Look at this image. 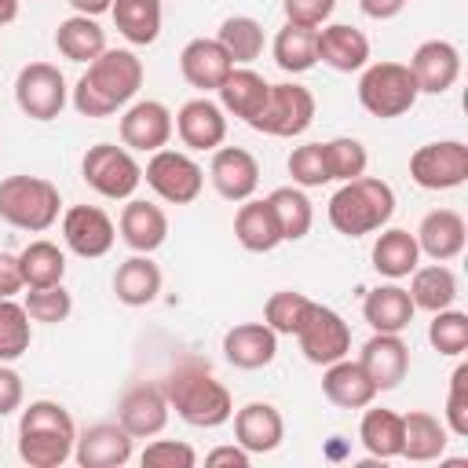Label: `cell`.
Listing matches in <instances>:
<instances>
[{"label": "cell", "mask_w": 468, "mask_h": 468, "mask_svg": "<svg viewBox=\"0 0 468 468\" xmlns=\"http://www.w3.org/2000/svg\"><path fill=\"white\" fill-rule=\"evenodd\" d=\"M143 84V62L135 58V51L128 48H106L99 58L88 62L84 77L73 88V106L80 117H110L117 113L124 102L135 99Z\"/></svg>", "instance_id": "obj_1"}, {"label": "cell", "mask_w": 468, "mask_h": 468, "mask_svg": "<svg viewBox=\"0 0 468 468\" xmlns=\"http://www.w3.org/2000/svg\"><path fill=\"white\" fill-rule=\"evenodd\" d=\"M165 399L168 410H176L179 420L190 428H219L234 417V399L230 391L208 373L201 362H183L165 377Z\"/></svg>", "instance_id": "obj_2"}, {"label": "cell", "mask_w": 468, "mask_h": 468, "mask_svg": "<svg viewBox=\"0 0 468 468\" xmlns=\"http://www.w3.org/2000/svg\"><path fill=\"white\" fill-rule=\"evenodd\" d=\"M77 424L66 406L37 399L18 417V457L29 468H58L73 457Z\"/></svg>", "instance_id": "obj_3"}, {"label": "cell", "mask_w": 468, "mask_h": 468, "mask_svg": "<svg viewBox=\"0 0 468 468\" xmlns=\"http://www.w3.org/2000/svg\"><path fill=\"white\" fill-rule=\"evenodd\" d=\"M395 216V190L384 179L358 176L340 183V190L329 197V223L344 238H366Z\"/></svg>", "instance_id": "obj_4"}, {"label": "cell", "mask_w": 468, "mask_h": 468, "mask_svg": "<svg viewBox=\"0 0 468 468\" xmlns=\"http://www.w3.org/2000/svg\"><path fill=\"white\" fill-rule=\"evenodd\" d=\"M62 197L51 179L40 176H7L0 179V219L15 230L40 234L58 219Z\"/></svg>", "instance_id": "obj_5"}, {"label": "cell", "mask_w": 468, "mask_h": 468, "mask_svg": "<svg viewBox=\"0 0 468 468\" xmlns=\"http://www.w3.org/2000/svg\"><path fill=\"white\" fill-rule=\"evenodd\" d=\"M417 80L406 62H366L358 77V102L366 113L391 121L413 110L417 102Z\"/></svg>", "instance_id": "obj_6"}, {"label": "cell", "mask_w": 468, "mask_h": 468, "mask_svg": "<svg viewBox=\"0 0 468 468\" xmlns=\"http://www.w3.org/2000/svg\"><path fill=\"white\" fill-rule=\"evenodd\" d=\"M80 176L84 183L110 197V201H128L135 194V186L143 183V168L139 161L132 157L128 146H117V143H95L88 146L84 161H80Z\"/></svg>", "instance_id": "obj_7"}, {"label": "cell", "mask_w": 468, "mask_h": 468, "mask_svg": "<svg viewBox=\"0 0 468 468\" xmlns=\"http://www.w3.org/2000/svg\"><path fill=\"white\" fill-rule=\"evenodd\" d=\"M143 179H146V186H150L161 201H168V205H190V201H197V194H201V186H205L201 165H197L190 154L168 150V146H161V150L150 154V161H146V168H143Z\"/></svg>", "instance_id": "obj_8"}, {"label": "cell", "mask_w": 468, "mask_h": 468, "mask_svg": "<svg viewBox=\"0 0 468 468\" xmlns=\"http://www.w3.org/2000/svg\"><path fill=\"white\" fill-rule=\"evenodd\" d=\"M314 121V95L303 88V84H271V95L260 110V117L252 121L256 132L263 135H278V139H292V135H303Z\"/></svg>", "instance_id": "obj_9"}, {"label": "cell", "mask_w": 468, "mask_h": 468, "mask_svg": "<svg viewBox=\"0 0 468 468\" xmlns=\"http://www.w3.org/2000/svg\"><path fill=\"white\" fill-rule=\"evenodd\" d=\"M66 77L51 62H29L15 77V102L33 121H55L66 106Z\"/></svg>", "instance_id": "obj_10"}, {"label": "cell", "mask_w": 468, "mask_h": 468, "mask_svg": "<svg viewBox=\"0 0 468 468\" xmlns=\"http://www.w3.org/2000/svg\"><path fill=\"white\" fill-rule=\"evenodd\" d=\"M410 179L424 190H453L468 179V146L461 139H439L417 146L410 157Z\"/></svg>", "instance_id": "obj_11"}, {"label": "cell", "mask_w": 468, "mask_h": 468, "mask_svg": "<svg viewBox=\"0 0 468 468\" xmlns=\"http://www.w3.org/2000/svg\"><path fill=\"white\" fill-rule=\"evenodd\" d=\"M300 351L311 366H329L351 351V325L325 303H311L303 325L296 329Z\"/></svg>", "instance_id": "obj_12"}, {"label": "cell", "mask_w": 468, "mask_h": 468, "mask_svg": "<svg viewBox=\"0 0 468 468\" xmlns=\"http://www.w3.org/2000/svg\"><path fill=\"white\" fill-rule=\"evenodd\" d=\"M62 241L84 256V260H99L113 249L117 241V227L113 219L99 208V205H69L62 212Z\"/></svg>", "instance_id": "obj_13"}, {"label": "cell", "mask_w": 468, "mask_h": 468, "mask_svg": "<svg viewBox=\"0 0 468 468\" xmlns=\"http://www.w3.org/2000/svg\"><path fill=\"white\" fill-rule=\"evenodd\" d=\"M172 110L157 99H143V102H132L121 117V143L128 150H139V154H154L161 146H168L172 139Z\"/></svg>", "instance_id": "obj_14"}, {"label": "cell", "mask_w": 468, "mask_h": 468, "mask_svg": "<svg viewBox=\"0 0 468 468\" xmlns=\"http://www.w3.org/2000/svg\"><path fill=\"white\" fill-rule=\"evenodd\" d=\"M132 435L121 428V420H102L84 431H77L73 461L80 468H121L132 461Z\"/></svg>", "instance_id": "obj_15"}, {"label": "cell", "mask_w": 468, "mask_h": 468, "mask_svg": "<svg viewBox=\"0 0 468 468\" xmlns=\"http://www.w3.org/2000/svg\"><path fill=\"white\" fill-rule=\"evenodd\" d=\"M117 420L132 439H154L168 424V399L161 384H135L117 406Z\"/></svg>", "instance_id": "obj_16"}, {"label": "cell", "mask_w": 468, "mask_h": 468, "mask_svg": "<svg viewBox=\"0 0 468 468\" xmlns=\"http://www.w3.org/2000/svg\"><path fill=\"white\" fill-rule=\"evenodd\" d=\"M406 66H410V73L417 80V91L442 95L461 77V51L450 40H424V44H417V51H413V58Z\"/></svg>", "instance_id": "obj_17"}, {"label": "cell", "mask_w": 468, "mask_h": 468, "mask_svg": "<svg viewBox=\"0 0 468 468\" xmlns=\"http://www.w3.org/2000/svg\"><path fill=\"white\" fill-rule=\"evenodd\" d=\"M208 179H212L219 197L245 201L260 186V161L241 146H216L212 165H208Z\"/></svg>", "instance_id": "obj_18"}, {"label": "cell", "mask_w": 468, "mask_h": 468, "mask_svg": "<svg viewBox=\"0 0 468 468\" xmlns=\"http://www.w3.org/2000/svg\"><path fill=\"white\" fill-rule=\"evenodd\" d=\"M358 366L366 369V377L373 380L377 391H391L406 380V369H410V347L399 333H373L366 344H362V355H358Z\"/></svg>", "instance_id": "obj_19"}, {"label": "cell", "mask_w": 468, "mask_h": 468, "mask_svg": "<svg viewBox=\"0 0 468 468\" xmlns=\"http://www.w3.org/2000/svg\"><path fill=\"white\" fill-rule=\"evenodd\" d=\"M176 132H179L186 150H216V146H223V139H227L223 106L212 102L208 95L186 99L179 106V113H176Z\"/></svg>", "instance_id": "obj_20"}, {"label": "cell", "mask_w": 468, "mask_h": 468, "mask_svg": "<svg viewBox=\"0 0 468 468\" xmlns=\"http://www.w3.org/2000/svg\"><path fill=\"white\" fill-rule=\"evenodd\" d=\"M314 51L329 69L358 73L369 62V37L347 22H333V26L314 29Z\"/></svg>", "instance_id": "obj_21"}, {"label": "cell", "mask_w": 468, "mask_h": 468, "mask_svg": "<svg viewBox=\"0 0 468 468\" xmlns=\"http://www.w3.org/2000/svg\"><path fill=\"white\" fill-rule=\"evenodd\" d=\"M230 69H234V62H230V55L223 51V44L216 37H194L179 51V73L197 91H216L227 80Z\"/></svg>", "instance_id": "obj_22"}, {"label": "cell", "mask_w": 468, "mask_h": 468, "mask_svg": "<svg viewBox=\"0 0 468 468\" xmlns=\"http://www.w3.org/2000/svg\"><path fill=\"white\" fill-rule=\"evenodd\" d=\"M417 249L435 260V263H450L464 252V241H468V227H464V216L453 212V208H431L420 227H417Z\"/></svg>", "instance_id": "obj_23"}, {"label": "cell", "mask_w": 468, "mask_h": 468, "mask_svg": "<svg viewBox=\"0 0 468 468\" xmlns=\"http://www.w3.org/2000/svg\"><path fill=\"white\" fill-rule=\"evenodd\" d=\"M278 355V333L267 322H241L223 333V358L234 369H263Z\"/></svg>", "instance_id": "obj_24"}, {"label": "cell", "mask_w": 468, "mask_h": 468, "mask_svg": "<svg viewBox=\"0 0 468 468\" xmlns=\"http://www.w3.org/2000/svg\"><path fill=\"white\" fill-rule=\"evenodd\" d=\"M121 241L132 249V252H154L165 245L168 238V216L161 205L154 201H139V197H128V205L121 208Z\"/></svg>", "instance_id": "obj_25"}, {"label": "cell", "mask_w": 468, "mask_h": 468, "mask_svg": "<svg viewBox=\"0 0 468 468\" xmlns=\"http://www.w3.org/2000/svg\"><path fill=\"white\" fill-rule=\"evenodd\" d=\"M285 439V420L271 402H249L234 413V442L249 453H271Z\"/></svg>", "instance_id": "obj_26"}, {"label": "cell", "mask_w": 468, "mask_h": 468, "mask_svg": "<svg viewBox=\"0 0 468 468\" xmlns=\"http://www.w3.org/2000/svg\"><path fill=\"white\" fill-rule=\"evenodd\" d=\"M322 391L333 406L340 410H366L373 399H377V388L373 380L366 377V369L358 362H351L347 355L329 362L325 373H322Z\"/></svg>", "instance_id": "obj_27"}, {"label": "cell", "mask_w": 468, "mask_h": 468, "mask_svg": "<svg viewBox=\"0 0 468 468\" xmlns=\"http://www.w3.org/2000/svg\"><path fill=\"white\" fill-rule=\"evenodd\" d=\"M216 91H219V106L252 128V121L260 117V110H263V102H267V95H271V84H267L256 69L234 66V69L227 73V80H223Z\"/></svg>", "instance_id": "obj_28"}, {"label": "cell", "mask_w": 468, "mask_h": 468, "mask_svg": "<svg viewBox=\"0 0 468 468\" xmlns=\"http://www.w3.org/2000/svg\"><path fill=\"white\" fill-rule=\"evenodd\" d=\"M234 238L249 252H271L282 245V227L267 197H245L234 216Z\"/></svg>", "instance_id": "obj_29"}, {"label": "cell", "mask_w": 468, "mask_h": 468, "mask_svg": "<svg viewBox=\"0 0 468 468\" xmlns=\"http://www.w3.org/2000/svg\"><path fill=\"white\" fill-rule=\"evenodd\" d=\"M446 442H450V428L435 413L413 410V413L402 417V453L399 457L417 461V464L439 461L446 453Z\"/></svg>", "instance_id": "obj_30"}, {"label": "cell", "mask_w": 468, "mask_h": 468, "mask_svg": "<svg viewBox=\"0 0 468 468\" xmlns=\"http://www.w3.org/2000/svg\"><path fill=\"white\" fill-rule=\"evenodd\" d=\"M161 292V267L150 260V252L128 256L113 274V296L124 307H146Z\"/></svg>", "instance_id": "obj_31"}, {"label": "cell", "mask_w": 468, "mask_h": 468, "mask_svg": "<svg viewBox=\"0 0 468 468\" xmlns=\"http://www.w3.org/2000/svg\"><path fill=\"white\" fill-rule=\"evenodd\" d=\"M417 307L410 300V292L402 285H377L373 292H366L362 300V318L373 325V333H402L413 322Z\"/></svg>", "instance_id": "obj_32"}, {"label": "cell", "mask_w": 468, "mask_h": 468, "mask_svg": "<svg viewBox=\"0 0 468 468\" xmlns=\"http://www.w3.org/2000/svg\"><path fill=\"white\" fill-rule=\"evenodd\" d=\"M358 439H362L366 453L377 461L399 457L402 453V413L369 402L362 413V424H358Z\"/></svg>", "instance_id": "obj_33"}, {"label": "cell", "mask_w": 468, "mask_h": 468, "mask_svg": "<svg viewBox=\"0 0 468 468\" xmlns=\"http://www.w3.org/2000/svg\"><path fill=\"white\" fill-rule=\"evenodd\" d=\"M55 48L69 62H91L106 51V29L88 15H69L55 29Z\"/></svg>", "instance_id": "obj_34"}, {"label": "cell", "mask_w": 468, "mask_h": 468, "mask_svg": "<svg viewBox=\"0 0 468 468\" xmlns=\"http://www.w3.org/2000/svg\"><path fill=\"white\" fill-rule=\"evenodd\" d=\"M420 263V249H417V238L402 227H388L380 230V238L373 241V267L377 274L384 278H406L413 274V267Z\"/></svg>", "instance_id": "obj_35"}, {"label": "cell", "mask_w": 468, "mask_h": 468, "mask_svg": "<svg viewBox=\"0 0 468 468\" xmlns=\"http://www.w3.org/2000/svg\"><path fill=\"white\" fill-rule=\"evenodd\" d=\"M410 300L413 307L420 311H442V307H453L457 300V274L446 267V263H428V267H413V282H410Z\"/></svg>", "instance_id": "obj_36"}, {"label": "cell", "mask_w": 468, "mask_h": 468, "mask_svg": "<svg viewBox=\"0 0 468 468\" xmlns=\"http://www.w3.org/2000/svg\"><path fill=\"white\" fill-rule=\"evenodd\" d=\"M113 26L128 44H154L161 33V0H113L110 4Z\"/></svg>", "instance_id": "obj_37"}, {"label": "cell", "mask_w": 468, "mask_h": 468, "mask_svg": "<svg viewBox=\"0 0 468 468\" xmlns=\"http://www.w3.org/2000/svg\"><path fill=\"white\" fill-rule=\"evenodd\" d=\"M18 271H22V285L26 289H40V285H58L66 278V256L55 241H29L18 252Z\"/></svg>", "instance_id": "obj_38"}, {"label": "cell", "mask_w": 468, "mask_h": 468, "mask_svg": "<svg viewBox=\"0 0 468 468\" xmlns=\"http://www.w3.org/2000/svg\"><path fill=\"white\" fill-rule=\"evenodd\" d=\"M216 40L223 44V51L230 55L234 66H249L263 55V26L249 15H230L219 22Z\"/></svg>", "instance_id": "obj_39"}, {"label": "cell", "mask_w": 468, "mask_h": 468, "mask_svg": "<svg viewBox=\"0 0 468 468\" xmlns=\"http://www.w3.org/2000/svg\"><path fill=\"white\" fill-rule=\"evenodd\" d=\"M271 55L278 62V69L285 73H307L314 62H318V51H314V29L307 26H292L285 22L271 44Z\"/></svg>", "instance_id": "obj_40"}, {"label": "cell", "mask_w": 468, "mask_h": 468, "mask_svg": "<svg viewBox=\"0 0 468 468\" xmlns=\"http://www.w3.org/2000/svg\"><path fill=\"white\" fill-rule=\"evenodd\" d=\"M274 216H278V227H282V241H300L307 238L311 223H314V208L307 201V194L300 186H278L267 194Z\"/></svg>", "instance_id": "obj_41"}, {"label": "cell", "mask_w": 468, "mask_h": 468, "mask_svg": "<svg viewBox=\"0 0 468 468\" xmlns=\"http://www.w3.org/2000/svg\"><path fill=\"white\" fill-rule=\"evenodd\" d=\"M322 157H325L329 183H347V179H358V176H366V165H369L366 146H362L358 139H351V135H340V139L322 143Z\"/></svg>", "instance_id": "obj_42"}, {"label": "cell", "mask_w": 468, "mask_h": 468, "mask_svg": "<svg viewBox=\"0 0 468 468\" xmlns=\"http://www.w3.org/2000/svg\"><path fill=\"white\" fill-rule=\"evenodd\" d=\"M311 296L303 292H292V289H282V292H271V300L263 303V322L278 333V336H296V329L303 325L307 311H311Z\"/></svg>", "instance_id": "obj_43"}, {"label": "cell", "mask_w": 468, "mask_h": 468, "mask_svg": "<svg viewBox=\"0 0 468 468\" xmlns=\"http://www.w3.org/2000/svg\"><path fill=\"white\" fill-rule=\"evenodd\" d=\"M33 329H29V314L22 303H15V296L0 300V362H15L29 351Z\"/></svg>", "instance_id": "obj_44"}, {"label": "cell", "mask_w": 468, "mask_h": 468, "mask_svg": "<svg viewBox=\"0 0 468 468\" xmlns=\"http://www.w3.org/2000/svg\"><path fill=\"white\" fill-rule=\"evenodd\" d=\"M428 340L446 358L464 355L468 351V314L464 311H453V307L435 311L431 314V325H428Z\"/></svg>", "instance_id": "obj_45"}, {"label": "cell", "mask_w": 468, "mask_h": 468, "mask_svg": "<svg viewBox=\"0 0 468 468\" xmlns=\"http://www.w3.org/2000/svg\"><path fill=\"white\" fill-rule=\"evenodd\" d=\"M26 314H29V322H48V325H55V322H66L69 318V311H73V296L62 289V282L58 285H40V289H29L26 292Z\"/></svg>", "instance_id": "obj_46"}, {"label": "cell", "mask_w": 468, "mask_h": 468, "mask_svg": "<svg viewBox=\"0 0 468 468\" xmlns=\"http://www.w3.org/2000/svg\"><path fill=\"white\" fill-rule=\"evenodd\" d=\"M285 165H289L292 186H300V190H311V186H325V183H329L325 157H322V143H303V146H296Z\"/></svg>", "instance_id": "obj_47"}, {"label": "cell", "mask_w": 468, "mask_h": 468, "mask_svg": "<svg viewBox=\"0 0 468 468\" xmlns=\"http://www.w3.org/2000/svg\"><path fill=\"white\" fill-rule=\"evenodd\" d=\"M442 424L457 439L468 435V366L464 362L450 377V395H446V417H442Z\"/></svg>", "instance_id": "obj_48"}, {"label": "cell", "mask_w": 468, "mask_h": 468, "mask_svg": "<svg viewBox=\"0 0 468 468\" xmlns=\"http://www.w3.org/2000/svg\"><path fill=\"white\" fill-rule=\"evenodd\" d=\"M139 461L150 464V468H194L197 464V453H194V446H186L179 439H154L143 450Z\"/></svg>", "instance_id": "obj_49"}, {"label": "cell", "mask_w": 468, "mask_h": 468, "mask_svg": "<svg viewBox=\"0 0 468 468\" xmlns=\"http://www.w3.org/2000/svg\"><path fill=\"white\" fill-rule=\"evenodd\" d=\"M282 7H285V22H292V26H307V29H318V26H325V22H329V15H333L336 0H282Z\"/></svg>", "instance_id": "obj_50"}, {"label": "cell", "mask_w": 468, "mask_h": 468, "mask_svg": "<svg viewBox=\"0 0 468 468\" xmlns=\"http://www.w3.org/2000/svg\"><path fill=\"white\" fill-rule=\"evenodd\" d=\"M18 406H22V377L7 362H0V417L15 413Z\"/></svg>", "instance_id": "obj_51"}, {"label": "cell", "mask_w": 468, "mask_h": 468, "mask_svg": "<svg viewBox=\"0 0 468 468\" xmlns=\"http://www.w3.org/2000/svg\"><path fill=\"white\" fill-rule=\"evenodd\" d=\"M22 289H26V285H22L18 256H11V252H0V300L15 296V292H22Z\"/></svg>", "instance_id": "obj_52"}, {"label": "cell", "mask_w": 468, "mask_h": 468, "mask_svg": "<svg viewBox=\"0 0 468 468\" xmlns=\"http://www.w3.org/2000/svg\"><path fill=\"white\" fill-rule=\"evenodd\" d=\"M249 461H252V453L245 450V446H216L212 453H205V464H230V468H249Z\"/></svg>", "instance_id": "obj_53"}, {"label": "cell", "mask_w": 468, "mask_h": 468, "mask_svg": "<svg viewBox=\"0 0 468 468\" xmlns=\"http://www.w3.org/2000/svg\"><path fill=\"white\" fill-rule=\"evenodd\" d=\"M358 7H362L366 18L384 22V18H395V15L406 7V0H358Z\"/></svg>", "instance_id": "obj_54"}, {"label": "cell", "mask_w": 468, "mask_h": 468, "mask_svg": "<svg viewBox=\"0 0 468 468\" xmlns=\"http://www.w3.org/2000/svg\"><path fill=\"white\" fill-rule=\"evenodd\" d=\"M69 4H73V11H77V15L99 18L102 11H110V4H113V0H69Z\"/></svg>", "instance_id": "obj_55"}, {"label": "cell", "mask_w": 468, "mask_h": 468, "mask_svg": "<svg viewBox=\"0 0 468 468\" xmlns=\"http://www.w3.org/2000/svg\"><path fill=\"white\" fill-rule=\"evenodd\" d=\"M15 15H18V0H0V26L15 22Z\"/></svg>", "instance_id": "obj_56"}]
</instances>
